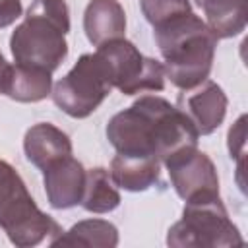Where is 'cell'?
<instances>
[{"label": "cell", "instance_id": "obj_1", "mask_svg": "<svg viewBox=\"0 0 248 248\" xmlns=\"http://www.w3.org/2000/svg\"><path fill=\"white\" fill-rule=\"evenodd\" d=\"M107 138L116 153L153 155L161 161L198 147L200 134L167 99L141 95L107 124Z\"/></svg>", "mask_w": 248, "mask_h": 248}, {"label": "cell", "instance_id": "obj_2", "mask_svg": "<svg viewBox=\"0 0 248 248\" xmlns=\"http://www.w3.org/2000/svg\"><path fill=\"white\" fill-rule=\"evenodd\" d=\"M155 43L165 60V76L178 89L205 81L213 68L217 39L194 12L180 14L153 27Z\"/></svg>", "mask_w": 248, "mask_h": 248}, {"label": "cell", "instance_id": "obj_3", "mask_svg": "<svg viewBox=\"0 0 248 248\" xmlns=\"http://www.w3.org/2000/svg\"><path fill=\"white\" fill-rule=\"evenodd\" d=\"M70 31V10L66 0H33L23 21L10 37L16 64L58 70L68 56L66 35Z\"/></svg>", "mask_w": 248, "mask_h": 248}, {"label": "cell", "instance_id": "obj_4", "mask_svg": "<svg viewBox=\"0 0 248 248\" xmlns=\"http://www.w3.org/2000/svg\"><path fill=\"white\" fill-rule=\"evenodd\" d=\"M0 229L17 248L41 244L46 236L56 238L62 229L31 198L19 172L0 159Z\"/></svg>", "mask_w": 248, "mask_h": 248}, {"label": "cell", "instance_id": "obj_5", "mask_svg": "<svg viewBox=\"0 0 248 248\" xmlns=\"http://www.w3.org/2000/svg\"><path fill=\"white\" fill-rule=\"evenodd\" d=\"M172 248H229L242 246L236 225L231 221L219 194H207L188 200L182 219L176 221L167 234Z\"/></svg>", "mask_w": 248, "mask_h": 248}, {"label": "cell", "instance_id": "obj_6", "mask_svg": "<svg viewBox=\"0 0 248 248\" xmlns=\"http://www.w3.org/2000/svg\"><path fill=\"white\" fill-rule=\"evenodd\" d=\"M103 70L110 87L124 95H138L165 89V66L149 56H143L128 39H112L97 46Z\"/></svg>", "mask_w": 248, "mask_h": 248}, {"label": "cell", "instance_id": "obj_7", "mask_svg": "<svg viewBox=\"0 0 248 248\" xmlns=\"http://www.w3.org/2000/svg\"><path fill=\"white\" fill-rule=\"evenodd\" d=\"M108 78L99 56L81 54L74 68L54 83L50 95L54 105L72 118H87L110 93Z\"/></svg>", "mask_w": 248, "mask_h": 248}, {"label": "cell", "instance_id": "obj_8", "mask_svg": "<svg viewBox=\"0 0 248 248\" xmlns=\"http://www.w3.org/2000/svg\"><path fill=\"white\" fill-rule=\"evenodd\" d=\"M174 192L184 200L219 194V176L213 161L198 147L178 153L163 163Z\"/></svg>", "mask_w": 248, "mask_h": 248}, {"label": "cell", "instance_id": "obj_9", "mask_svg": "<svg viewBox=\"0 0 248 248\" xmlns=\"http://www.w3.org/2000/svg\"><path fill=\"white\" fill-rule=\"evenodd\" d=\"M227 105L229 99L223 87L207 78L192 89H182L174 107L192 122L200 136H209L223 124Z\"/></svg>", "mask_w": 248, "mask_h": 248}, {"label": "cell", "instance_id": "obj_10", "mask_svg": "<svg viewBox=\"0 0 248 248\" xmlns=\"http://www.w3.org/2000/svg\"><path fill=\"white\" fill-rule=\"evenodd\" d=\"M87 170L72 155L62 157L43 170V184L48 205L54 209H70L81 202Z\"/></svg>", "mask_w": 248, "mask_h": 248}, {"label": "cell", "instance_id": "obj_11", "mask_svg": "<svg viewBox=\"0 0 248 248\" xmlns=\"http://www.w3.org/2000/svg\"><path fill=\"white\" fill-rule=\"evenodd\" d=\"M23 151L31 165L45 170L54 161L72 155V141L66 132L50 122L33 124L23 138Z\"/></svg>", "mask_w": 248, "mask_h": 248}, {"label": "cell", "instance_id": "obj_12", "mask_svg": "<svg viewBox=\"0 0 248 248\" xmlns=\"http://www.w3.org/2000/svg\"><path fill=\"white\" fill-rule=\"evenodd\" d=\"M83 31L91 45L99 46L126 33V12L118 0H89L83 12Z\"/></svg>", "mask_w": 248, "mask_h": 248}, {"label": "cell", "instance_id": "obj_13", "mask_svg": "<svg viewBox=\"0 0 248 248\" xmlns=\"http://www.w3.org/2000/svg\"><path fill=\"white\" fill-rule=\"evenodd\" d=\"M112 182L126 192H145L159 182L161 161L153 155H122L116 153L110 161Z\"/></svg>", "mask_w": 248, "mask_h": 248}, {"label": "cell", "instance_id": "obj_14", "mask_svg": "<svg viewBox=\"0 0 248 248\" xmlns=\"http://www.w3.org/2000/svg\"><path fill=\"white\" fill-rule=\"evenodd\" d=\"M52 91V74L43 68L10 64L2 87V95L17 103H39Z\"/></svg>", "mask_w": 248, "mask_h": 248}, {"label": "cell", "instance_id": "obj_15", "mask_svg": "<svg viewBox=\"0 0 248 248\" xmlns=\"http://www.w3.org/2000/svg\"><path fill=\"white\" fill-rule=\"evenodd\" d=\"M205 16L215 39H231L246 29L248 0H194Z\"/></svg>", "mask_w": 248, "mask_h": 248}, {"label": "cell", "instance_id": "obj_16", "mask_svg": "<svg viewBox=\"0 0 248 248\" xmlns=\"http://www.w3.org/2000/svg\"><path fill=\"white\" fill-rule=\"evenodd\" d=\"M99 246L114 248L118 246V229L105 219H85L62 231L56 238L50 240V246Z\"/></svg>", "mask_w": 248, "mask_h": 248}, {"label": "cell", "instance_id": "obj_17", "mask_svg": "<svg viewBox=\"0 0 248 248\" xmlns=\"http://www.w3.org/2000/svg\"><path fill=\"white\" fill-rule=\"evenodd\" d=\"M79 203L89 213H108L120 205V192L107 169L95 167L87 170L85 188Z\"/></svg>", "mask_w": 248, "mask_h": 248}, {"label": "cell", "instance_id": "obj_18", "mask_svg": "<svg viewBox=\"0 0 248 248\" xmlns=\"http://www.w3.org/2000/svg\"><path fill=\"white\" fill-rule=\"evenodd\" d=\"M140 8H141V14L145 16V19L153 27L161 25L180 14L192 12L190 0H140Z\"/></svg>", "mask_w": 248, "mask_h": 248}, {"label": "cell", "instance_id": "obj_19", "mask_svg": "<svg viewBox=\"0 0 248 248\" xmlns=\"http://www.w3.org/2000/svg\"><path fill=\"white\" fill-rule=\"evenodd\" d=\"M246 116L242 114L229 130V151L231 157H242L244 155V138H246Z\"/></svg>", "mask_w": 248, "mask_h": 248}, {"label": "cell", "instance_id": "obj_20", "mask_svg": "<svg viewBox=\"0 0 248 248\" xmlns=\"http://www.w3.org/2000/svg\"><path fill=\"white\" fill-rule=\"evenodd\" d=\"M21 12H23L21 0H0V29L8 27L16 19H19Z\"/></svg>", "mask_w": 248, "mask_h": 248}, {"label": "cell", "instance_id": "obj_21", "mask_svg": "<svg viewBox=\"0 0 248 248\" xmlns=\"http://www.w3.org/2000/svg\"><path fill=\"white\" fill-rule=\"evenodd\" d=\"M8 68H10V64L6 62L4 54L0 52V93H2V87H4V79H6V72H8Z\"/></svg>", "mask_w": 248, "mask_h": 248}]
</instances>
